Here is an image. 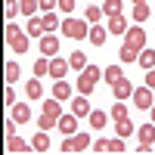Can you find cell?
Masks as SVG:
<instances>
[{
	"instance_id": "6da1fadb",
	"label": "cell",
	"mask_w": 155,
	"mask_h": 155,
	"mask_svg": "<svg viewBox=\"0 0 155 155\" xmlns=\"http://www.w3.org/2000/svg\"><path fill=\"white\" fill-rule=\"evenodd\" d=\"M143 47H146V31L140 28V25H130L124 34V47H121V62H137L140 53H143Z\"/></svg>"
},
{
	"instance_id": "7a4b0ae2",
	"label": "cell",
	"mask_w": 155,
	"mask_h": 155,
	"mask_svg": "<svg viewBox=\"0 0 155 155\" xmlns=\"http://www.w3.org/2000/svg\"><path fill=\"white\" fill-rule=\"evenodd\" d=\"M99 78H102V68L87 65L81 74H78V93H81V96H90V93H93V87L99 84Z\"/></svg>"
},
{
	"instance_id": "3957f363",
	"label": "cell",
	"mask_w": 155,
	"mask_h": 155,
	"mask_svg": "<svg viewBox=\"0 0 155 155\" xmlns=\"http://www.w3.org/2000/svg\"><path fill=\"white\" fill-rule=\"evenodd\" d=\"M62 34L71 41H84V37H90V25L87 19H62Z\"/></svg>"
},
{
	"instance_id": "277c9868",
	"label": "cell",
	"mask_w": 155,
	"mask_h": 155,
	"mask_svg": "<svg viewBox=\"0 0 155 155\" xmlns=\"http://www.w3.org/2000/svg\"><path fill=\"white\" fill-rule=\"evenodd\" d=\"M93 140L87 134H74V137H62V152H81V149H90Z\"/></svg>"
},
{
	"instance_id": "5b68a950",
	"label": "cell",
	"mask_w": 155,
	"mask_h": 155,
	"mask_svg": "<svg viewBox=\"0 0 155 155\" xmlns=\"http://www.w3.org/2000/svg\"><path fill=\"white\" fill-rule=\"evenodd\" d=\"M137 140H140V149L137 152H149L155 143V124H140L137 127Z\"/></svg>"
},
{
	"instance_id": "8992f818",
	"label": "cell",
	"mask_w": 155,
	"mask_h": 155,
	"mask_svg": "<svg viewBox=\"0 0 155 155\" xmlns=\"http://www.w3.org/2000/svg\"><path fill=\"white\" fill-rule=\"evenodd\" d=\"M130 99H134L137 109H152V106H155V99H152V87H137Z\"/></svg>"
},
{
	"instance_id": "52a82bcc",
	"label": "cell",
	"mask_w": 155,
	"mask_h": 155,
	"mask_svg": "<svg viewBox=\"0 0 155 155\" xmlns=\"http://www.w3.org/2000/svg\"><path fill=\"white\" fill-rule=\"evenodd\" d=\"M112 96L115 99H130L134 96V84L127 81V78H118V81L112 84Z\"/></svg>"
},
{
	"instance_id": "ba28073f",
	"label": "cell",
	"mask_w": 155,
	"mask_h": 155,
	"mask_svg": "<svg viewBox=\"0 0 155 155\" xmlns=\"http://www.w3.org/2000/svg\"><path fill=\"white\" fill-rule=\"evenodd\" d=\"M56 53H59V37H56V34H44V37H41V56L53 59Z\"/></svg>"
},
{
	"instance_id": "9c48e42d",
	"label": "cell",
	"mask_w": 155,
	"mask_h": 155,
	"mask_svg": "<svg viewBox=\"0 0 155 155\" xmlns=\"http://www.w3.org/2000/svg\"><path fill=\"white\" fill-rule=\"evenodd\" d=\"M68 68H71L68 59H59V56L50 59V78H56V81H65V71H68Z\"/></svg>"
},
{
	"instance_id": "30bf717a",
	"label": "cell",
	"mask_w": 155,
	"mask_h": 155,
	"mask_svg": "<svg viewBox=\"0 0 155 155\" xmlns=\"http://www.w3.org/2000/svg\"><path fill=\"white\" fill-rule=\"evenodd\" d=\"M59 130H62V137H74V134H78V115H74V112L59 118Z\"/></svg>"
},
{
	"instance_id": "8fae6325",
	"label": "cell",
	"mask_w": 155,
	"mask_h": 155,
	"mask_svg": "<svg viewBox=\"0 0 155 155\" xmlns=\"http://www.w3.org/2000/svg\"><path fill=\"white\" fill-rule=\"evenodd\" d=\"M25 34H28V37H37V41H41V37L47 34V31H44V19L31 16V19H28V25H25Z\"/></svg>"
},
{
	"instance_id": "7c38bea8",
	"label": "cell",
	"mask_w": 155,
	"mask_h": 155,
	"mask_svg": "<svg viewBox=\"0 0 155 155\" xmlns=\"http://www.w3.org/2000/svg\"><path fill=\"white\" fill-rule=\"evenodd\" d=\"M106 28H109L112 34H127V28H130V25H127V19L118 12V16H109V25H106Z\"/></svg>"
},
{
	"instance_id": "4fadbf2b",
	"label": "cell",
	"mask_w": 155,
	"mask_h": 155,
	"mask_svg": "<svg viewBox=\"0 0 155 155\" xmlns=\"http://www.w3.org/2000/svg\"><path fill=\"white\" fill-rule=\"evenodd\" d=\"M106 37H109V28H106V25H90V44H93V47H102V44H106Z\"/></svg>"
},
{
	"instance_id": "5bb4252c",
	"label": "cell",
	"mask_w": 155,
	"mask_h": 155,
	"mask_svg": "<svg viewBox=\"0 0 155 155\" xmlns=\"http://www.w3.org/2000/svg\"><path fill=\"white\" fill-rule=\"evenodd\" d=\"M71 112L78 115V118H87V115L93 112V109H90V102H87V96H78V99H71Z\"/></svg>"
},
{
	"instance_id": "9a60e30c",
	"label": "cell",
	"mask_w": 155,
	"mask_h": 155,
	"mask_svg": "<svg viewBox=\"0 0 155 155\" xmlns=\"http://www.w3.org/2000/svg\"><path fill=\"white\" fill-rule=\"evenodd\" d=\"M31 149H37V152H47V149H50V137H47V130H37V134L31 137Z\"/></svg>"
},
{
	"instance_id": "2e32d148",
	"label": "cell",
	"mask_w": 155,
	"mask_h": 155,
	"mask_svg": "<svg viewBox=\"0 0 155 155\" xmlns=\"http://www.w3.org/2000/svg\"><path fill=\"white\" fill-rule=\"evenodd\" d=\"M25 93H28V99H41V96H44V84H41V78H31L28 87H25Z\"/></svg>"
},
{
	"instance_id": "e0dca14e",
	"label": "cell",
	"mask_w": 155,
	"mask_h": 155,
	"mask_svg": "<svg viewBox=\"0 0 155 155\" xmlns=\"http://www.w3.org/2000/svg\"><path fill=\"white\" fill-rule=\"evenodd\" d=\"M9 112H12V118H16L19 124H25V121H28V118H31V109H28V106H25V102H16V106H12Z\"/></svg>"
},
{
	"instance_id": "ac0fdd59",
	"label": "cell",
	"mask_w": 155,
	"mask_h": 155,
	"mask_svg": "<svg viewBox=\"0 0 155 155\" xmlns=\"http://www.w3.org/2000/svg\"><path fill=\"white\" fill-rule=\"evenodd\" d=\"M41 19H44V31H47V34H53L56 28H62V22H59V16H56V12H44Z\"/></svg>"
},
{
	"instance_id": "d6986e66",
	"label": "cell",
	"mask_w": 155,
	"mask_h": 155,
	"mask_svg": "<svg viewBox=\"0 0 155 155\" xmlns=\"http://www.w3.org/2000/svg\"><path fill=\"white\" fill-rule=\"evenodd\" d=\"M41 115H50V118H62V109H59V99H44V112Z\"/></svg>"
},
{
	"instance_id": "ffe728a7",
	"label": "cell",
	"mask_w": 155,
	"mask_h": 155,
	"mask_svg": "<svg viewBox=\"0 0 155 155\" xmlns=\"http://www.w3.org/2000/svg\"><path fill=\"white\" fill-rule=\"evenodd\" d=\"M68 65H71V68H78V71H84V68L90 65V62H87V56L81 53V50H74V53L68 56Z\"/></svg>"
},
{
	"instance_id": "44dd1931",
	"label": "cell",
	"mask_w": 155,
	"mask_h": 155,
	"mask_svg": "<svg viewBox=\"0 0 155 155\" xmlns=\"http://www.w3.org/2000/svg\"><path fill=\"white\" fill-rule=\"evenodd\" d=\"M19 74H22V68L16 65V62H6V65H3V78H6V84H16V81H19Z\"/></svg>"
},
{
	"instance_id": "7402d4cb",
	"label": "cell",
	"mask_w": 155,
	"mask_h": 155,
	"mask_svg": "<svg viewBox=\"0 0 155 155\" xmlns=\"http://www.w3.org/2000/svg\"><path fill=\"white\" fill-rule=\"evenodd\" d=\"M28 41H31L28 34H16V37L9 41V47L16 50V53H28Z\"/></svg>"
},
{
	"instance_id": "603a6c76",
	"label": "cell",
	"mask_w": 155,
	"mask_h": 155,
	"mask_svg": "<svg viewBox=\"0 0 155 155\" xmlns=\"http://www.w3.org/2000/svg\"><path fill=\"white\" fill-rule=\"evenodd\" d=\"M106 121H109V115H106V112H99V109H93V112H90V127L102 130V127H106Z\"/></svg>"
},
{
	"instance_id": "cb8c5ba5",
	"label": "cell",
	"mask_w": 155,
	"mask_h": 155,
	"mask_svg": "<svg viewBox=\"0 0 155 155\" xmlns=\"http://www.w3.org/2000/svg\"><path fill=\"white\" fill-rule=\"evenodd\" d=\"M6 149L9 152H28V143L22 137H6Z\"/></svg>"
},
{
	"instance_id": "d4e9b609",
	"label": "cell",
	"mask_w": 155,
	"mask_h": 155,
	"mask_svg": "<svg viewBox=\"0 0 155 155\" xmlns=\"http://www.w3.org/2000/svg\"><path fill=\"white\" fill-rule=\"evenodd\" d=\"M137 130V127L130 124V118H124V121H115V134H118V137H130Z\"/></svg>"
},
{
	"instance_id": "484cf974",
	"label": "cell",
	"mask_w": 155,
	"mask_h": 155,
	"mask_svg": "<svg viewBox=\"0 0 155 155\" xmlns=\"http://www.w3.org/2000/svg\"><path fill=\"white\" fill-rule=\"evenodd\" d=\"M137 62H140V65H143L146 71H149V68H155V50H143Z\"/></svg>"
},
{
	"instance_id": "4316f807",
	"label": "cell",
	"mask_w": 155,
	"mask_h": 155,
	"mask_svg": "<svg viewBox=\"0 0 155 155\" xmlns=\"http://www.w3.org/2000/svg\"><path fill=\"white\" fill-rule=\"evenodd\" d=\"M102 78H106V81H109V87H112L115 81H118V78H124V71H121L118 65H109V68H102Z\"/></svg>"
},
{
	"instance_id": "83f0119b",
	"label": "cell",
	"mask_w": 155,
	"mask_h": 155,
	"mask_svg": "<svg viewBox=\"0 0 155 155\" xmlns=\"http://www.w3.org/2000/svg\"><path fill=\"white\" fill-rule=\"evenodd\" d=\"M53 96H56V99H68V96H71V87H68L65 81H56V84H53Z\"/></svg>"
},
{
	"instance_id": "f1b7e54d",
	"label": "cell",
	"mask_w": 155,
	"mask_h": 155,
	"mask_svg": "<svg viewBox=\"0 0 155 155\" xmlns=\"http://www.w3.org/2000/svg\"><path fill=\"white\" fill-rule=\"evenodd\" d=\"M149 19V3H134V22H146Z\"/></svg>"
},
{
	"instance_id": "f546056e",
	"label": "cell",
	"mask_w": 155,
	"mask_h": 155,
	"mask_svg": "<svg viewBox=\"0 0 155 155\" xmlns=\"http://www.w3.org/2000/svg\"><path fill=\"white\" fill-rule=\"evenodd\" d=\"M53 127H59V118H50V115L37 118V130H53Z\"/></svg>"
},
{
	"instance_id": "4dcf8cb0",
	"label": "cell",
	"mask_w": 155,
	"mask_h": 155,
	"mask_svg": "<svg viewBox=\"0 0 155 155\" xmlns=\"http://www.w3.org/2000/svg\"><path fill=\"white\" fill-rule=\"evenodd\" d=\"M102 12H106V16H118L121 12V0H102Z\"/></svg>"
},
{
	"instance_id": "1f68e13d",
	"label": "cell",
	"mask_w": 155,
	"mask_h": 155,
	"mask_svg": "<svg viewBox=\"0 0 155 155\" xmlns=\"http://www.w3.org/2000/svg\"><path fill=\"white\" fill-rule=\"evenodd\" d=\"M106 12H102V6H87V12H84V19L87 22H99Z\"/></svg>"
},
{
	"instance_id": "d6a6232c",
	"label": "cell",
	"mask_w": 155,
	"mask_h": 155,
	"mask_svg": "<svg viewBox=\"0 0 155 155\" xmlns=\"http://www.w3.org/2000/svg\"><path fill=\"white\" fill-rule=\"evenodd\" d=\"M22 12V3H16V0H6V22H12Z\"/></svg>"
},
{
	"instance_id": "836d02e7",
	"label": "cell",
	"mask_w": 155,
	"mask_h": 155,
	"mask_svg": "<svg viewBox=\"0 0 155 155\" xmlns=\"http://www.w3.org/2000/svg\"><path fill=\"white\" fill-rule=\"evenodd\" d=\"M34 74H37V78H41V74H50V59H47V56H41V59L34 62Z\"/></svg>"
},
{
	"instance_id": "e575fe53",
	"label": "cell",
	"mask_w": 155,
	"mask_h": 155,
	"mask_svg": "<svg viewBox=\"0 0 155 155\" xmlns=\"http://www.w3.org/2000/svg\"><path fill=\"white\" fill-rule=\"evenodd\" d=\"M112 118L115 121H124L127 118V106H124V102H115V106H112Z\"/></svg>"
},
{
	"instance_id": "d590c367",
	"label": "cell",
	"mask_w": 155,
	"mask_h": 155,
	"mask_svg": "<svg viewBox=\"0 0 155 155\" xmlns=\"http://www.w3.org/2000/svg\"><path fill=\"white\" fill-rule=\"evenodd\" d=\"M3 102H6V109H12V106H16V93H12V84L3 90Z\"/></svg>"
},
{
	"instance_id": "8d00e7d4",
	"label": "cell",
	"mask_w": 155,
	"mask_h": 155,
	"mask_svg": "<svg viewBox=\"0 0 155 155\" xmlns=\"http://www.w3.org/2000/svg\"><path fill=\"white\" fill-rule=\"evenodd\" d=\"M93 149H96V152H109V149H112V140H109V137L96 140V143H93Z\"/></svg>"
},
{
	"instance_id": "74e56055",
	"label": "cell",
	"mask_w": 155,
	"mask_h": 155,
	"mask_svg": "<svg viewBox=\"0 0 155 155\" xmlns=\"http://www.w3.org/2000/svg\"><path fill=\"white\" fill-rule=\"evenodd\" d=\"M37 6H41V3H34V0H22V12H25V16H34Z\"/></svg>"
},
{
	"instance_id": "f35d334b",
	"label": "cell",
	"mask_w": 155,
	"mask_h": 155,
	"mask_svg": "<svg viewBox=\"0 0 155 155\" xmlns=\"http://www.w3.org/2000/svg\"><path fill=\"white\" fill-rule=\"evenodd\" d=\"M16 34H22V31H19V25H16V22H6V44H9Z\"/></svg>"
},
{
	"instance_id": "ab89813d",
	"label": "cell",
	"mask_w": 155,
	"mask_h": 155,
	"mask_svg": "<svg viewBox=\"0 0 155 155\" xmlns=\"http://www.w3.org/2000/svg\"><path fill=\"white\" fill-rule=\"evenodd\" d=\"M37 3H41V9H44V12H53V9L59 6V0H37Z\"/></svg>"
},
{
	"instance_id": "60d3db41",
	"label": "cell",
	"mask_w": 155,
	"mask_h": 155,
	"mask_svg": "<svg viewBox=\"0 0 155 155\" xmlns=\"http://www.w3.org/2000/svg\"><path fill=\"white\" fill-rule=\"evenodd\" d=\"M59 9L65 12V16H68V12H74V0H59Z\"/></svg>"
},
{
	"instance_id": "b9f144b4",
	"label": "cell",
	"mask_w": 155,
	"mask_h": 155,
	"mask_svg": "<svg viewBox=\"0 0 155 155\" xmlns=\"http://www.w3.org/2000/svg\"><path fill=\"white\" fill-rule=\"evenodd\" d=\"M146 87H152V90H155V68H149V71H146Z\"/></svg>"
},
{
	"instance_id": "7bdbcfd3",
	"label": "cell",
	"mask_w": 155,
	"mask_h": 155,
	"mask_svg": "<svg viewBox=\"0 0 155 155\" xmlns=\"http://www.w3.org/2000/svg\"><path fill=\"white\" fill-rule=\"evenodd\" d=\"M149 112H152V124H155V106H152V109H149Z\"/></svg>"
},
{
	"instance_id": "ee69618b",
	"label": "cell",
	"mask_w": 155,
	"mask_h": 155,
	"mask_svg": "<svg viewBox=\"0 0 155 155\" xmlns=\"http://www.w3.org/2000/svg\"><path fill=\"white\" fill-rule=\"evenodd\" d=\"M134 3H149V0H134Z\"/></svg>"
}]
</instances>
